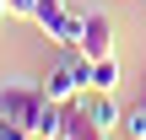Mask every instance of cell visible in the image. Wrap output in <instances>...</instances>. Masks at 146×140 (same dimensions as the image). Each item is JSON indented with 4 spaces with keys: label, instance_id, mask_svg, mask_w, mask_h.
Masks as SVG:
<instances>
[{
    "label": "cell",
    "instance_id": "obj_2",
    "mask_svg": "<svg viewBox=\"0 0 146 140\" xmlns=\"http://www.w3.org/2000/svg\"><path fill=\"white\" fill-rule=\"evenodd\" d=\"M81 54H87V59L114 54V22H108L103 11H92V16H87V27H81Z\"/></svg>",
    "mask_w": 146,
    "mask_h": 140
},
{
    "label": "cell",
    "instance_id": "obj_8",
    "mask_svg": "<svg viewBox=\"0 0 146 140\" xmlns=\"http://www.w3.org/2000/svg\"><path fill=\"white\" fill-rule=\"evenodd\" d=\"M27 135H33L27 124H16V119H5V113H0V140H27Z\"/></svg>",
    "mask_w": 146,
    "mask_h": 140
},
{
    "label": "cell",
    "instance_id": "obj_5",
    "mask_svg": "<svg viewBox=\"0 0 146 140\" xmlns=\"http://www.w3.org/2000/svg\"><path fill=\"white\" fill-rule=\"evenodd\" d=\"M81 27H87V16L65 11V22L54 27V43H60V49H81Z\"/></svg>",
    "mask_w": 146,
    "mask_h": 140
},
{
    "label": "cell",
    "instance_id": "obj_3",
    "mask_svg": "<svg viewBox=\"0 0 146 140\" xmlns=\"http://www.w3.org/2000/svg\"><path fill=\"white\" fill-rule=\"evenodd\" d=\"M81 108L92 113L98 129H119V119H125V108L114 103V92H81Z\"/></svg>",
    "mask_w": 146,
    "mask_h": 140
},
{
    "label": "cell",
    "instance_id": "obj_9",
    "mask_svg": "<svg viewBox=\"0 0 146 140\" xmlns=\"http://www.w3.org/2000/svg\"><path fill=\"white\" fill-rule=\"evenodd\" d=\"M27 140H49V135H27Z\"/></svg>",
    "mask_w": 146,
    "mask_h": 140
},
{
    "label": "cell",
    "instance_id": "obj_4",
    "mask_svg": "<svg viewBox=\"0 0 146 140\" xmlns=\"http://www.w3.org/2000/svg\"><path fill=\"white\" fill-rule=\"evenodd\" d=\"M114 86H119V59L114 54L92 59V92H114Z\"/></svg>",
    "mask_w": 146,
    "mask_h": 140
},
{
    "label": "cell",
    "instance_id": "obj_6",
    "mask_svg": "<svg viewBox=\"0 0 146 140\" xmlns=\"http://www.w3.org/2000/svg\"><path fill=\"white\" fill-rule=\"evenodd\" d=\"M33 22H38V27H43V32L54 38V27L65 22V0H38V11H33Z\"/></svg>",
    "mask_w": 146,
    "mask_h": 140
},
{
    "label": "cell",
    "instance_id": "obj_7",
    "mask_svg": "<svg viewBox=\"0 0 146 140\" xmlns=\"http://www.w3.org/2000/svg\"><path fill=\"white\" fill-rule=\"evenodd\" d=\"M119 129L130 140H146V97L135 103V108H125V119H119Z\"/></svg>",
    "mask_w": 146,
    "mask_h": 140
},
{
    "label": "cell",
    "instance_id": "obj_1",
    "mask_svg": "<svg viewBox=\"0 0 146 140\" xmlns=\"http://www.w3.org/2000/svg\"><path fill=\"white\" fill-rule=\"evenodd\" d=\"M0 113L16 119V124H27L33 135H43V119L54 113V103L43 97V81L38 86L33 81H0Z\"/></svg>",
    "mask_w": 146,
    "mask_h": 140
}]
</instances>
